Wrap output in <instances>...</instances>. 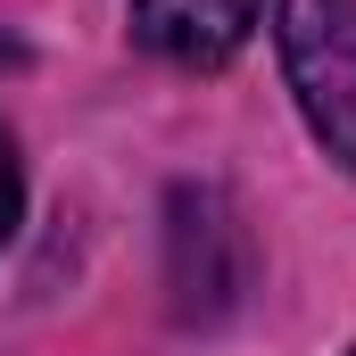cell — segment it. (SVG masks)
<instances>
[{
    "label": "cell",
    "instance_id": "1",
    "mask_svg": "<svg viewBox=\"0 0 356 356\" xmlns=\"http://www.w3.org/2000/svg\"><path fill=\"white\" fill-rule=\"evenodd\" d=\"M273 42H282V75L298 91V116L356 175V0H282Z\"/></svg>",
    "mask_w": 356,
    "mask_h": 356
},
{
    "label": "cell",
    "instance_id": "2",
    "mask_svg": "<svg viewBox=\"0 0 356 356\" xmlns=\"http://www.w3.org/2000/svg\"><path fill=\"white\" fill-rule=\"evenodd\" d=\"M266 0H133V33L175 67H224Z\"/></svg>",
    "mask_w": 356,
    "mask_h": 356
},
{
    "label": "cell",
    "instance_id": "3",
    "mask_svg": "<svg viewBox=\"0 0 356 356\" xmlns=\"http://www.w3.org/2000/svg\"><path fill=\"white\" fill-rule=\"evenodd\" d=\"M17 207H25V166H17V141L0 133V241L17 232Z\"/></svg>",
    "mask_w": 356,
    "mask_h": 356
}]
</instances>
